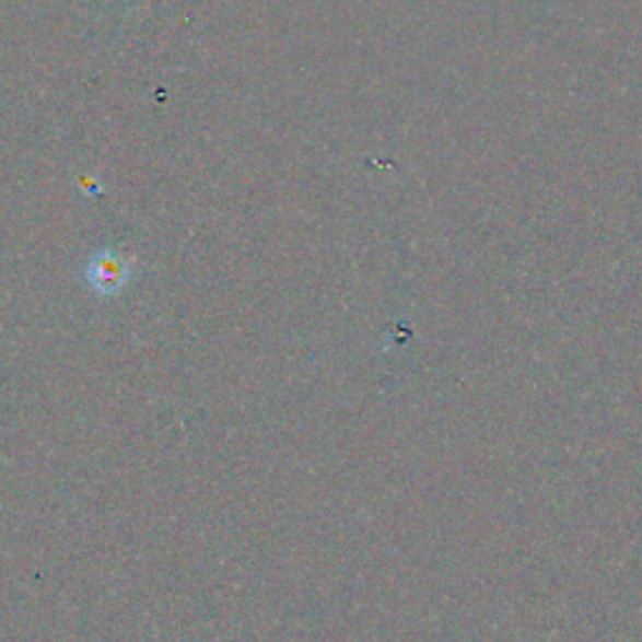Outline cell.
I'll list each match as a JSON object with an SVG mask.
<instances>
[{
  "label": "cell",
  "mask_w": 642,
  "mask_h": 642,
  "mask_svg": "<svg viewBox=\"0 0 642 642\" xmlns=\"http://www.w3.org/2000/svg\"><path fill=\"white\" fill-rule=\"evenodd\" d=\"M128 277H131V267L124 256L116 252L104 249L91 256V261L85 264V281L98 291V294H116L126 287Z\"/></svg>",
  "instance_id": "obj_1"
}]
</instances>
